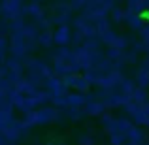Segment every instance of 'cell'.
Here are the masks:
<instances>
[{"label":"cell","mask_w":149,"mask_h":145,"mask_svg":"<svg viewBox=\"0 0 149 145\" xmlns=\"http://www.w3.org/2000/svg\"><path fill=\"white\" fill-rule=\"evenodd\" d=\"M19 145H108L106 139L87 123L44 124L32 130Z\"/></svg>","instance_id":"6da1fadb"}]
</instances>
